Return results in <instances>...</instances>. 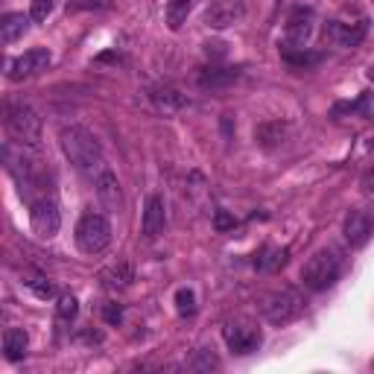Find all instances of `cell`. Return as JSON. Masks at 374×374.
Masks as SVG:
<instances>
[{
    "label": "cell",
    "instance_id": "cell-1",
    "mask_svg": "<svg viewBox=\"0 0 374 374\" xmlns=\"http://www.w3.org/2000/svg\"><path fill=\"white\" fill-rule=\"evenodd\" d=\"M62 152L68 155V161L79 170H96L103 164V146L96 141L94 132H88L85 126H68L59 135Z\"/></svg>",
    "mask_w": 374,
    "mask_h": 374
},
{
    "label": "cell",
    "instance_id": "cell-2",
    "mask_svg": "<svg viewBox=\"0 0 374 374\" xmlns=\"http://www.w3.org/2000/svg\"><path fill=\"white\" fill-rule=\"evenodd\" d=\"M339 275H343V257H339L333 249H319L310 254V260L304 264L301 269V281L307 289L313 292H322L339 281Z\"/></svg>",
    "mask_w": 374,
    "mask_h": 374
},
{
    "label": "cell",
    "instance_id": "cell-3",
    "mask_svg": "<svg viewBox=\"0 0 374 374\" xmlns=\"http://www.w3.org/2000/svg\"><path fill=\"white\" fill-rule=\"evenodd\" d=\"M304 310V301L301 296L292 287H281V289H272L269 296H264L260 301V313L269 324H289L292 319H299Z\"/></svg>",
    "mask_w": 374,
    "mask_h": 374
},
{
    "label": "cell",
    "instance_id": "cell-4",
    "mask_svg": "<svg viewBox=\"0 0 374 374\" xmlns=\"http://www.w3.org/2000/svg\"><path fill=\"white\" fill-rule=\"evenodd\" d=\"M111 243V222L96 214V210H88V214H82V220L76 222V246L79 252L85 254H100L108 249Z\"/></svg>",
    "mask_w": 374,
    "mask_h": 374
},
{
    "label": "cell",
    "instance_id": "cell-5",
    "mask_svg": "<svg viewBox=\"0 0 374 374\" xmlns=\"http://www.w3.org/2000/svg\"><path fill=\"white\" fill-rule=\"evenodd\" d=\"M3 123H6V132L24 143V146H38L41 141V117L32 111L29 106L24 103H9L6 106V115H3Z\"/></svg>",
    "mask_w": 374,
    "mask_h": 374
},
{
    "label": "cell",
    "instance_id": "cell-6",
    "mask_svg": "<svg viewBox=\"0 0 374 374\" xmlns=\"http://www.w3.org/2000/svg\"><path fill=\"white\" fill-rule=\"evenodd\" d=\"M222 339L234 354H252V351H257L264 336H260V328L252 319H231V322H225Z\"/></svg>",
    "mask_w": 374,
    "mask_h": 374
},
{
    "label": "cell",
    "instance_id": "cell-7",
    "mask_svg": "<svg viewBox=\"0 0 374 374\" xmlns=\"http://www.w3.org/2000/svg\"><path fill=\"white\" fill-rule=\"evenodd\" d=\"M366 32H368V18L366 15H360L357 21L336 18V21H328V27H324V38L339 44V47H357L366 38Z\"/></svg>",
    "mask_w": 374,
    "mask_h": 374
},
{
    "label": "cell",
    "instance_id": "cell-8",
    "mask_svg": "<svg viewBox=\"0 0 374 374\" xmlns=\"http://www.w3.org/2000/svg\"><path fill=\"white\" fill-rule=\"evenodd\" d=\"M50 62H53V53L47 50V47H32V50H27L24 56H18L9 64V79L12 82L29 79V76H36V73L50 68Z\"/></svg>",
    "mask_w": 374,
    "mask_h": 374
},
{
    "label": "cell",
    "instance_id": "cell-9",
    "mask_svg": "<svg viewBox=\"0 0 374 374\" xmlns=\"http://www.w3.org/2000/svg\"><path fill=\"white\" fill-rule=\"evenodd\" d=\"M246 18V3L243 0H214L205 9V24L210 29H229Z\"/></svg>",
    "mask_w": 374,
    "mask_h": 374
},
{
    "label": "cell",
    "instance_id": "cell-10",
    "mask_svg": "<svg viewBox=\"0 0 374 374\" xmlns=\"http://www.w3.org/2000/svg\"><path fill=\"white\" fill-rule=\"evenodd\" d=\"M29 225H32V231H36L38 237L44 240H50L59 234L62 229V217H59V210L50 199H38V202H32L29 205Z\"/></svg>",
    "mask_w": 374,
    "mask_h": 374
},
{
    "label": "cell",
    "instance_id": "cell-11",
    "mask_svg": "<svg viewBox=\"0 0 374 374\" xmlns=\"http://www.w3.org/2000/svg\"><path fill=\"white\" fill-rule=\"evenodd\" d=\"M343 234H345L351 249H363L366 243L371 240V234H374V217L363 208L348 210L345 222H343Z\"/></svg>",
    "mask_w": 374,
    "mask_h": 374
},
{
    "label": "cell",
    "instance_id": "cell-12",
    "mask_svg": "<svg viewBox=\"0 0 374 374\" xmlns=\"http://www.w3.org/2000/svg\"><path fill=\"white\" fill-rule=\"evenodd\" d=\"M310 36H313V12L310 9L292 12L289 21H287L281 50H299V47H304L307 41H310Z\"/></svg>",
    "mask_w": 374,
    "mask_h": 374
},
{
    "label": "cell",
    "instance_id": "cell-13",
    "mask_svg": "<svg viewBox=\"0 0 374 374\" xmlns=\"http://www.w3.org/2000/svg\"><path fill=\"white\" fill-rule=\"evenodd\" d=\"M164 225H167V208L161 196H150L143 205V220H141V229L146 240H155L158 234H164Z\"/></svg>",
    "mask_w": 374,
    "mask_h": 374
},
{
    "label": "cell",
    "instance_id": "cell-14",
    "mask_svg": "<svg viewBox=\"0 0 374 374\" xmlns=\"http://www.w3.org/2000/svg\"><path fill=\"white\" fill-rule=\"evenodd\" d=\"M150 100L158 111H164V115H175V111H182L187 106V96L173 88V85H155L150 88Z\"/></svg>",
    "mask_w": 374,
    "mask_h": 374
},
{
    "label": "cell",
    "instance_id": "cell-15",
    "mask_svg": "<svg viewBox=\"0 0 374 374\" xmlns=\"http://www.w3.org/2000/svg\"><path fill=\"white\" fill-rule=\"evenodd\" d=\"M96 196H100V202L108 210H120L123 208L120 182H117V175L111 170H100V175H96Z\"/></svg>",
    "mask_w": 374,
    "mask_h": 374
},
{
    "label": "cell",
    "instance_id": "cell-16",
    "mask_svg": "<svg viewBox=\"0 0 374 374\" xmlns=\"http://www.w3.org/2000/svg\"><path fill=\"white\" fill-rule=\"evenodd\" d=\"M254 141L264 146V150H275L287 141V123L284 120H266L254 129Z\"/></svg>",
    "mask_w": 374,
    "mask_h": 374
},
{
    "label": "cell",
    "instance_id": "cell-17",
    "mask_svg": "<svg viewBox=\"0 0 374 374\" xmlns=\"http://www.w3.org/2000/svg\"><path fill=\"white\" fill-rule=\"evenodd\" d=\"M27 345H29L27 331H21V328H6V333H3V357H6L9 363L24 360Z\"/></svg>",
    "mask_w": 374,
    "mask_h": 374
},
{
    "label": "cell",
    "instance_id": "cell-18",
    "mask_svg": "<svg viewBox=\"0 0 374 374\" xmlns=\"http://www.w3.org/2000/svg\"><path fill=\"white\" fill-rule=\"evenodd\" d=\"M100 281L106 289H126L129 284H132V266L126 264V260H120V264H111L108 269L100 272Z\"/></svg>",
    "mask_w": 374,
    "mask_h": 374
},
{
    "label": "cell",
    "instance_id": "cell-19",
    "mask_svg": "<svg viewBox=\"0 0 374 374\" xmlns=\"http://www.w3.org/2000/svg\"><path fill=\"white\" fill-rule=\"evenodd\" d=\"M27 24L29 18L21 12H9L0 18V38H3V44H12V41H18L24 32H27Z\"/></svg>",
    "mask_w": 374,
    "mask_h": 374
},
{
    "label": "cell",
    "instance_id": "cell-20",
    "mask_svg": "<svg viewBox=\"0 0 374 374\" xmlns=\"http://www.w3.org/2000/svg\"><path fill=\"white\" fill-rule=\"evenodd\" d=\"M287 257L289 252L287 249H278V246H264L260 249V254L254 257V266L260 272H278L284 264H287Z\"/></svg>",
    "mask_w": 374,
    "mask_h": 374
},
{
    "label": "cell",
    "instance_id": "cell-21",
    "mask_svg": "<svg viewBox=\"0 0 374 374\" xmlns=\"http://www.w3.org/2000/svg\"><path fill=\"white\" fill-rule=\"evenodd\" d=\"M237 76H240L237 68H210V71L199 73V85L202 88H222V85H231Z\"/></svg>",
    "mask_w": 374,
    "mask_h": 374
},
{
    "label": "cell",
    "instance_id": "cell-22",
    "mask_svg": "<svg viewBox=\"0 0 374 374\" xmlns=\"http://www.w3.org/2000/svg\"><path fill=\"white\" fill-rule=\"evenodd\" d=\"M284 62L292 64V68H310V64L322 62V53H307V47H299V50H281Z\"/></svg>",
    "mask_w": 374,
    "mask_h": 374
},
{
    "label": "cell",
    "instance_id": "cell-23",
    "mask_svg": "<svg viewBox=\"0 0 374 374\" xmlns=\"http://www.w3.org/2000/svg\"><path fill=\"white\" fill-rule=\"evenodd\" d=\"M175 313L178 316H193L196 313V292L190 287H178L175 289Z\"/></svg>",
    "mask_w": 374,
    "mask_h": 374
},
{
    "label": "cell",
    "instance_id": "cell-24",
    "mask_svg": "<svg viewBox=\"0 0 374 374\" xmlns=\"http://www.w3.org/2000/svg\"><path fill=\"white\" fill-rule=\"evenodd\" d=\"M193 0H167V18H170V29H178L185 21V15L190 12Z\"/></svg>",
    "mask_w": 374,
    "mask_h": 374
},
{
    "label": "cell",
    "instance_id": "cell-25",
    "mask_svg": "<svg viewBox=\"0 0 374 374\" xmlns=\"http://www.w3.org/2000/svg\"><path fill=\"white\" fill-rule=\"evenodd\" d=\"M56 313H59L62 322H71V319L79 313V301H76L73 296H62L59 304H56Z\"/></svg>",
    "mask_w": 374,
    "mask_h": 374
},
{
    "label": "cell",
    "instance_id": "cell-26",
    "mask_svg": "<svg viewBox=\"0 0 374 374\" xmlns=\"http://www.w3.org/2000/svg\"><path fill=\"white\" fill-rule=\"evenodd\" d=\"M50 12H53V0H32L29 3V18L38 24L50 18Z\"/></svg>",
    "mask_w": 374,
    "mask_h": 374
},
{
    "label": "cell",
    "instance_id": "cell-27",
    "mask_svg": "<svg viewBox=\"0 0 374 374\" xmlns=\"http://www.w3.org/2000/svg\"><path fill=\"white\" fill-rule=\"evenodd\" d=\"M214 229H217L220 234L234 231V229H237V217L231 214V210H217V214H214Z\"/></svg>",
    "mask_w": 374,
    "mask_h": 374
},
{
    "label": "cell",
    "instance_id": "cell-28",
    "mask_svg": "<svg viewBox=\"0 0 374 374\" xmlns=\"http://www.w3.org/2000/svg\"><path fill=\"white\" fill-rule=\"evenodd\" d=\"M27 284H29V289L36 292L38 299H53L56 296V287L47 281V278H36V281H27Z\"/></svg>",
    "mask_w": 374,
    "mask_h": 374
},
{
    "label": "cell",
    "instance_id": "cell-29",
    "mask_svg": "<svg viewBox=\"0 0 374 374\" xmlns=\"http://www.w3.org/2000/svg\"><path fill=\"white\" fill-rule=\"evenodd\" d=\"M217 366H220V363H217V357L210 354L208 348H202V351H199V357H196V360L190 363V368H196V371H208V368H217Z\"/></svg>",
    "mask_w": 374,
    "mask_h": 374
},
{
    "label": "cell",
    "instance_id": "cell-30",
    "mask_svg": "<svg viewBox=\"0 0 374 374\" xmlns=\"http://www.w3.org/2000/svg\"><path fill=\"white\" fill-rule=\"evenodd\" d=\"M103 319H106L108 324H120V322H123V307L115 304V301H108V304L103 307Z\"/></svg>",
    "mask_w": 374,
    "mask_h": 374
},
{
    "label": "cell",
    "instance_id": "cell-31",
    "mask_svg": "<svg viewBox=\"0 0 374 374\" xmlns=\"http://www.w3.org/2000/svg\"><path fill=\"white\" fill-rule=\"evenodd\" d=\"M360 190H363V196H366L368 202H374V167L363 173V178H360Z\"/></svg>",
    "mask_w": 374,
    "mask_h": 374
},
{
    "label": "cell",
    "instance_id": "cell-32",
    "mask_svg": "<svg viewBox=\"0 0 374 374\" xmlns=\"http://www.w3.org/2000/svg\"><path fill=\"white\" fill-rule=\"evenodd\" d=\"M205 53L214 56V59H222V56H225V44H222V41H208V44H205Z\"/></svg>",
    "mask_w": 374,
    "mask_h": 374
},
{
    "label": "cell",
    "instance_id": "cell-33",
    "mask_svg": "<svg viewBox=\"0 0 374 374\" xmlns=\"http://www.w3.org/2000/svg\"><path fill=\"white\" fill-rule=\"evenodd\" d=\"M79 339H82V343H103V333L100 331H85V333H79Z\"/></svg>",
    "mask_w": 374,
    "mask_h": 374
},
{
    "label": "cell",
    "instance_id": "cell-34",
    "mask_svg": "<svg viewBox=\"0 0 374 374\" xmlns=\"http://www.w3.org/2000/svg\"><path fill=\"white\" fill-rule=\"evenodd\" d=\"M368 76H371V79H374V68H371V71H368Z\"/></svg>",
    "mask_w": 374,
    "mask_h": 374
}]
</instances>
